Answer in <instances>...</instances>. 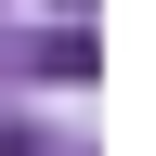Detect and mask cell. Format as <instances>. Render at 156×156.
Segmentation results:
<instances>
[{
  "label": "cell",
  "mask_w": 156,
  "mask_h": 156,
  "mask_svg": "<svg viewBox=\"0 0 156 156\" xmlns=\"http://www.w3.org/2000/svg\"><path fill=\"white\" fill-rule=\"evenodd\" d=\"M26 65H39V78H91V65H104V52H91V26H78V13H65V26H52V39H39V52H26Z\"/></svg>",
  "instance_id": "6da1fadb"
}]
</instances>
